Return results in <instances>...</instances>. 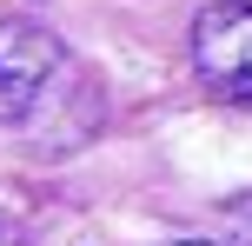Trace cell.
<instances>
[{
    "mask_svg": "<svg viewBox=\"0 0 252 246\" xmlns=\"http://www.w3.org/2000/svg\"><path fill=\"white\" fill-rule=\"evenodd\" d=\"M66 73V40L47 34L40 20H0V120L20 127L33 120V106L47 100V87Z\"/></svg>",
    "mask_w": 252,
    "mask_h": 246,
    "instance_id": "cell-1",
    "label": "cell"
},
{
    "mask_svg": "<svg viewBox=\"0 0 252 246\" xmlns=\"http://www.w3.org/2000/svg\"><path fill=\"white\" fill-rule=\"evenodd\" d=\"M192 67L213 93L252 106V0H213L192 20Z\"/></svg>",
    "mask_w": 252,
    "mask_h": 246,
    "instance_id": "cell-2",
    "label": "cell"
},
{
    "mask_svg": "<svg viewBox=\"0 0 252 246\" xmlns=\"http://www.w3.org/2000/svg\"><path fill=\"white\" fill-rule=\"evenodd\" d=\"M226 233H232V246H252V193L226 200Z\"/></svg>",
    "mask_w": 252,
    "mask_h": 246,
    "instance_id": "cell-3",
    "label": "cell"
},
{
    "mask_svg": "<svg viewBox=\"0 0 252 246\" xmlns=\"http://www.w3.org/2000/svg\"><path fill=\"white\" fill-rule=\"evenodd\" d=\"M173 246H213V240H173Z\"/></svg>",
    "mask_w": 252,
    "mask_h": 246,
    "instance_id": "cell-4",
    "label": "cell"
}]
</instances>
